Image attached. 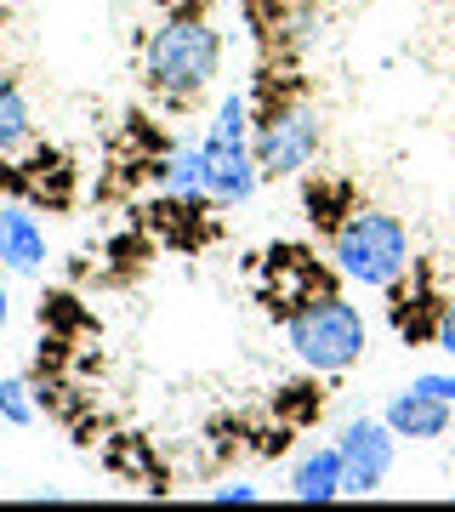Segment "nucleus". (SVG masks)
<instances>
[{
  "instance_id": "f257e3e1",
  "label": "nucleus",
  "mask_w": 455,
  "mask_h": 512,
  "mask_svg": "<svg viewBox=\"0 0 455 512\" xmlns=\"http://www.w3.org/2000/svg\"><path fill=\"white\" fill-rule=\"evenodd\" d=\"M217 69H222V35L200 6H177L143 46V86L160 103L188 109L194 97L211 92Z\"/></svg>"
},
{
  "instance_id": "f03ea898",
  "label": "nucleus",
  "mask_w": 455,
  "mask_h": 512,
  "mask_svg": "<svg viewBox=\"0 0 455 512\" xmlns=\"http://www.w3.org/2000/svg\"><path fill=\"white\" fill-rule=\"evenodd\" d=\"M330 268L347 285L364 291H393L410 274V228L382 205H353L336 228H330Z\"/></svg>"
},
{
  "instance_id": "7ed1b4c3",
  "label": "nucleus",
  "mask_w": 455,
  "mask_h": 512,
  "mask_svg": "<svg viewBox=\"0 0 455 512\" xmlns=\"http://www.w3.org/2000/svg\"><path fill=\"white\" fill-rule=\"evenodd\" d=\"M285 348L313 376H347L364 359V348H370V325H364V313L347 296L319 291L285 313Z\"/></svg>"
},
{
  "instance_id": "20e7f679",
  "label": "nucleus",
  "mask_w": 455,
  "mask_h": 512,
  "mask_svg": "<svg viewBox=\"0 0 455 512\" xmlns=\"http://www.w3.org/2000/svg\"><path fill=\"white\" fill-rule=\"evenodd\" d=\"M200 148H205V194H211V205H245L262 188V165H256V143H251V97L245 92H228L217 103Z\"/></svg>"
},
{
  "instance_id": "39448f33",
  "label": "nucleus",
  "mask_w": 455,
  "mask_h": 512,
  "mask_svg": "<svg viewBox=\"0 0 455 512\" xmlns=\"http://www.w3.org/2000/svg\"><path fill=\"white\" fill-rule=\"evenodd\" d=\"M251 143H256L262 183L302 177L319 160V148H325V114H319L313 97L291 92L279 103H268V109H251Z\"/></svg>"
},
{
  "instance_id": "423d86ee",
  "label": "nucleus",
  "mask_w": 455,
  "mask_h": 512,
  "mask_svg": "<svg viewBox=\"0 0 455 512\" xmlns=\"http://www.w3.org/2000/svg\"><path fill=\"white\" fill-rule=\"evenodd\" d=\"M336 450H342L347 495H376L387 478H393V461H399V433H393L382 416H353L342 433H336Z\"/></svg>"
},
{
  "instance_id": "0eeeda50",
  "label": "nucleus",
  "mask_w": 455,
  "mask_h": 512,
  "mask_svg": "<svg viewBox=\"0 0 455 512\" xmlns=\"http://www.w3.org/2000/svg\"><path fill=\"white\" fill-rule=\"evenodd\" d=\"M382 421L399 433V444H438L444 433H450L455 421V404L438 399V393H427V387H404V393H393L382 410Z\"/></svg>"
},
{
  "instance_id": "6e6552de",
  "label": "nucleus",
  "mask_w": 455,
  "mask_h": 512,
  "mask_svg": "<svg viewBox=\"0 0 455 512\" xmlns=\"http://www.w3.org/2000/svg\"><path fill=\"white\" fill-rule=\"evenodd\" d=\"M0 268L18 274V279L46 268V228H40V217L18 200H0Z\"/></svg>"
},
{
  "instance_id": "1a4fd4ad",
  "label": "nucleus",
  "mask_w": 455,
  "mask_h": 512,
  "mask_svg": "<svg viewBox=\"0 0 455 512\" xmlns=\"http://www.w3.org/2000/svg\"><path fill=\"white\" fill-rule=\"evenodd\" d=\"M285 490H291V501H302V507H330V501H342L347 495L342 450H336V444H313L308 456H296Z\"/></svg>"
},
{
  "instance_id": "9d476101",
  "label": "nucleus",
  "mask_w": 455,
  "mask_h": 512,
  "mask_svg": "<svg viewBox=\"0 0 455 512\" xmlns=\"http://www.w3.org/2000/svg\"><path fill=\"white\" fill-rule=\"evenodd\" d=\"M154 183H160L177 205H211V194H205V148L200 143L171 148V154L154 165Z\"/></svg>"
},
{
  "instance_id": "9b49d317",
  "label": "nucleus",
  "mask_w": 455,
  "mask_h": 512,
  "mask_svg": "<svg viewBox=\"0 0 455 512\" xmlns=\"http://www.w3.org/2000/svg\"><path fill=\"white\" fill-rule=\"evenodd\" d=\"M35 137V114H29V97H23L18 80L0 74V160H12L23 143Z\"/></svg>"
},
{
  "instance_id": "f8f14e48",
  "label": "nucleus",
  "mask_w": 455,
  "mask_h": 512,
  "mask_svg": "<svg viewBox=\"0 0 455 512\" xmlns=\"http://www.w3.org/2000/svg\"><path fill=\"white\" fill-rule=\"evenodd\" d=\"M336 200H347V183H308V217L319 222L325 234L353 211V205H336Z\"/></svg>"
},
{
  "instance_id": "ddd939ff",
  "label": "nucleus",
  "mask_w": 455,
  "mask_h": 512,
  "mask_svg": "<svg viewBox=\"0 0 455 512\" xmlns=\"http://www.w3.org/2000/svg\"><path fill=\"white\" fill-rule=\"evenodd\" d=\"M0 421L6 427H29L35 421V399H29L23 376H0Z\"/></svg>"
},
{
  "instance_id": "4468645a",
  "label": "nucleus",
  "mask_w": 455,
  "mask_h": 512,
  "mask_svg": "<svg viewBox=\"0 0 455 512\" xmlns=\"http://www.w3.org/2000/svg\"><path fill=\"white\" fill-rule=\"evenodd\" d=\"M211 501H234V507H251V501H262V490H256V484H245V478H234V484H217V490H211Z\"/></svg>"
},
{
  "instance_id": "2eb2a0df",
  "label": "nucleus",
  "mask_w": 455,
  "mask_h": 512,
  "mask_svg": "<svg viewBox=\"0 0 455 512\" xmlns=\"http://www.w3.org/2000/svg\"><path fill=\"white\" fill-rule=\"evenodd\" d=\"M433 342H438V353H450V359H455V302H444V308H438Z\"/></svg>"
},
{
  "instance_id": "dca6fc26",
  "label": "nucleus",
  "mask_w": 455,
  "mask_h": 512,
  "mask_svg": "<svg viewBox=\"0 0 455 512\" xmlns=\"http://www.w3.org/2000/svg\"><path fill=\"white\" fill-rule=\"evenodd\" d=\"M416 387H427V393L455 404V370H427V376H416Z\"/></svg>"
},
{
  "instance_id": "f3484780",
  "label": "nucleus",
  "mask_w": 455,
  "mask_h": 512,
  "mask_svg": "<svg viewBox=\"0 0 455 512\" xmlns=\"http://www.w3.org/2000/svg\"><path fill=\"white\" fill-rule=\"evenodd\" d=\"M6 325H12V291L0 285V336H6Z\"/></svg>"
}]
</instances>
